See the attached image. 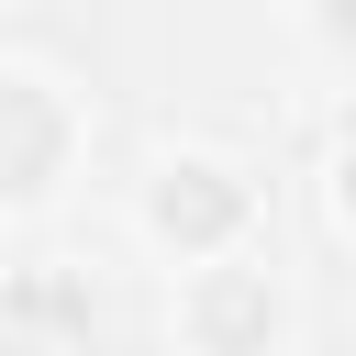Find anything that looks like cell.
Segmentation results:
<instances>
[{
	"label": "cell",
	"instance_id": "cell-1",
	"mask_svg": "<svg viewBox=\"0 0 356 356\" xmlns=\"http://www.w3.org/2000/svg\"><path fill=\"white\" fill-rule=\"evenodd\" d=\"M156 234L167 245H234V222H245V178L234 167H211V156H178V167H156Z\"/></svg>",
	"mask_w": 356,
	"mask_h": 356
},
{
	"label": "cell",
	"instance_id": "cell-2",
	"mask_svg": "<svg viewBox=\"0 0 356 356\" xmlns=\"http://www.w3.org/2000/svg\"><path fill=\"white\" fill-rule=\"evenodd\" d=\"M189 345H200V356H267V345H278V289L245 278V267H211V278L189 289Z\"/></svg>",
	"mask_w": 356,
	"mask_h": 356
},
{
	"label": "cell",
	"instance_id": "cell-3",
	"mask_svg": "<svg viewBox=\"0 0 356 356\" xmlns=\"http://www.w3.org/2000/svg\"><path fill=\"white\" fill-rule=\"evenodd\" d=\"M0 100L22 111V145H11V189H44V167H56V100H44V78H0Z\"/></svg>",
	"mask_w": 356,
	"mask_h": 356
},
{
	"label": "cell",
	"instance_id": "cell-4",
	"mask_svg": "<svg viewBox=\"0 0 356 356\" xmlns=\"http://www.w3.org/2000/svg\"><path fill=\"white\" fill-rule=\"evenodd\" d=\"M334 200H345V222H356V145L334 156Z\"/></svg>",
	"mask_w": 356,
	"mask_h": 356
}]
</instances>
